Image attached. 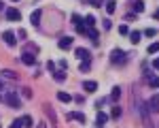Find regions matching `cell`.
I'll return each mask as SVG.
<instances>
[{"mask_svg":"<svg viewBox=\"0 0 159 128\" xmlns=\"http://www.w3.org/2000/svg\"><path fill=\"white\" fill-rule=\"evenodd\" d=\"M159 51V43H151L148 45V53H157Z\"/></svg>","mask_w":159,"mask_h":128,"instance_id":"obj_28","label":"cell"},{"mask_svg":"<svg viewBox=\"0 0 159 128\" xmlns=\"http://www.w3.org/2000/svg\"><path fill=\"white\" fill-rule=\"evenodd\" d=\"M153 68H157V71H159V58H157V60H153Z\"/></svg>","mask_w":159,"mask_h":128,"instance_id":"obj_34","label":"cell"},{"mask_svg":"<svg viewBox=\"0 0 159 128\" xmlns=\"http://www.w3.org/2000/svg\"><path fill=\"white\" fill-rule=\"evenodd\" d=\"M85 34L91 38V41H93V45H98V30H96V28H87Z\"/></svg>","mask_w":159,"mask_h":128,"instance_id":"obj_11","label":"cell"},{"mask_svg":"<svg viewBox=\"0 0 159 128\" xmlns=\"http://www.w3.org/2000/svg\"><path fill=\"white\" fill-rule=\"evenodd\" d=\"M21 122H24L25 128H32V126H34V122H32V117H30V115H24V117H21Z\"/></svg>","mask_w":159,"mask_h":128,"instance_id":"obj_20","label":"cell"},{"mask_svg":"<svg viewBox=\"0 0 159 128\" xmlns=\"http://www.w3.org/2000/svg\"><path fill=\"white\" fill-rule=\"evenodd\" d=\"M13 2H19V0H13Z\"/></svg>","mask_w":159,"mask_h":128,"instance_id":"obj_39","label":"cell"},{"mask_svg":"<svg viewBox=\"0 0 159 128\" xmlns=\"http://www.w3.org/2000/svg\"><path fill=\"white\" fill-rule=\"evenodd\" d=\"M76 58H81L83 62H85V60H89V49H85V47H79V49H76Z\"/></svg>","mask_w":159,"mask_h":128,"instance_id":"obj_10","label":"cell"},{"mask_svg":"<svg viewBox=\"0 0 159 128\" xmlns=\"http://www.w3.org/2000/svg\"><path fill=\"white\" fill-rule=\"evenodd\" d=\"M21 126H24V122H21V117H19V120H13L11 128H21Z\"/></svg>","mask_w":159,"mask_h":128,"instance_id":"obj_29","label":"cell"},{"mask_svg":"<svg viewBox=\"0 0 159 128\" xmlns=\"http://www.w3.org/2000/svg\"><path fill=\"white\" fill-rule=\"evenodd\" d=\"M0 75H2V77H7V79H17V73H13V71H9V68L0 71Z\"/></svg>","mask_w":159,"mask_h":128,"instance_id":"obj_17","label":"cell"},{"mask_svg":"<svg viewBox=\"0 0 159 128\" xmlns=\"http://www.w3.org/2000/svg\"><path fill=\"white\" fill-rule=\"evenodd\" d=\"M53 79H55L57 83H61V81H66V73H64V71H57V73L53 75Z\"/></svg>","mask_w":159,"mask_h":128,"instance_id":"obj_19","label":"cell"},{"mask_svg":"<svg viewBox=\"0 0 159 128\" xmlns=\"http://www.w3.org/2000/svg\"><path fill=\"white\" fill-rule=\"evenodd\" d=\"M7 19L9 22H19L21 19V13L17 11V9H7Z\"/></svg>","mask_w":159,"mask_h":128,"instance_id":"obj_5","label":"cell"},{"mask_svg":"<svg viewBox=\"0 0 159 128\" xmlns=\"http://www.w3.org/2000/svg\"><path fill=\"white\" fill-rule=\"evenodd\" d=\"M119 34H129V30H127V26H119Z\"/></svg>","mask_w":159,"mask_h":128,"instance_id":"obj_30","label":"cell"},{"mask_svg":"<svg viewBox=\"0 0 159 128\" xmlns=\"http://www.w3.org/2000/svg\"><path fill=\"white\" fill-rule=\"evenodd\" d=\"M79 68H81V73H87V71L91 68V64H89V60H85V62H81V66H79Z\"/></svg>","mask_w":159,"mask_h":128,"instance_id":"obj_26","label":"cell"},{"mask_svg":"<svg viewBox=\"0 0 159 128\" xmlns=\"http://www.w3.org/2000/svg\"><path fill=\"white\" fill-rule=\"evenodd\" d=\"M85 24H87V28H93V24H96V17H93V15H87V17H85Z\"/></svg>","mask_w":159,"mask_h":128,"instance_id":"obj_23","label":"cell"},{"mask_svg":"<svg viewBox=\"0 0 159 128\" xmlns=\"http://www.w3.org/2000/svg\"><path fill=\"white\" fill-rule=\"evenodd\" d=\"M57 101H61V102H70V101H74L72 96L68 94V92H57Z\"/></svg>","mask_w":159,"mask_h":128,"instance_id":"obj_14","label":"cell"},{"mask_svg":"<svg viewBox=\"0 0 159 128\" xmlns=\"http://www.w3.org/2000/svg\"><path fill=\"white\" fill-rule=\"evenodd\" d=\"M121 113H123V109H121V107H117V105L110 109V117H115V120H117V117H121Z\"/></svg>","mask_w":159,"mask_h":128,"instance_id":"obj_16","label":"cell"},{"mask_svg":"<svg viewBox=\"0 0 159 128\" xmlns=\"http://www.w3.org/2000/svg\"><path fill=\"white\" fill-rule=\"evenodd\" d=\"M125 60V51L123 49H112L110 51V62L112 64H119V62H123Z\"/></svg>","mask_w":159,"mask_h":128,"instance_id":"obj_2","label":"cell"},{"mask_svg":"<svg viewBox=\"0 0 159 128\" xmlns=\"http://www.w3.org/2000/svg\"><path fill=\"white\" fill-rule=\"evenodd\" d=\"M21 62H24L25 66H32V64L36 62V60H34V53H30V51H24V53H21Z\"/></svg>","mask_w":159,"mask_h":128,"instance_id":"obj_6","label":"cell"},{"mask_svg":"<svg viewBox=\"0 0 159 128\" xmlns=\"http://www.w3.org/2000/svg\"><path fill=\"white\" fill-rule=\"evenodd\" d=\"M155 34H157V30H155V28H147V30H144V37H148V38H153Z\"/></svg>","mask_w":159,"mask_h":128,"instance_id":"obj_27","label":"cell"},{"mask_svg":"<svg viewBox=\"0 0 159 128\" xmlns=\"http://www.w3.org/2000/svg\"><path fill=\"white\" fill-rule=\"evenodd\" d=\"M89 2H91L93 7H102V0H89Z\"/></svg>","mask_w":159,"mask_h":128,"instance_id":"obj_33","label":"cell"},{"mask_svg":"<svg viewBox=\"0 0 159 128\" xmlns=\"http://www.w3.org/2000/svg\"><path fill=\"white\" fill-rule=\"evenodd\" d=\"M2 101L7 102L9 107H13V109H19V107H21V101H19V96H17L15 92H9V94H4V96H2Z\"/></svg>","mask_w":159,"mask_h":128,"instance_id":"obj_1","label":"cell"},{"mask_svg":"<svg viewBox=\"0 0 159 128\" xmlns=\"http://www.w3.org/2000/svg\"><path fill=\"white\" fill-rule=\"evenodd\" d=\"M2 41H4L7 45H15V34H13L11 30H7V32L2 34Z\"/></svg>","mask_w":159,"mask_h":128,"instance_id":"obj_9","label":"cell"},{"mask_svg":"<svg viewBox=\"0 0 159 128\" xmlns=\"http://www.w3.org/2000/svg\"><path fill=\"white\" fill-rule=\"evenodd\" d=\"M134 11H136V13H142V11H144V2H142V0H136Z\"/></svg>","mask_w":159,"mask_h":128,"instance_id":"obj_22","label":"cell"},{"mask_svg":"<svg viewBox=\"0 0 159 128\" xmlns=\"http://www.w3.org/2000/svg\"><path fill=\"white\" fill-rule=\"evenodd\" d=\"M148 109H151L153 113H157V111H159V94H155V96L151 98V102H148Z\"/></svg>","mask_w":159,"mask_h":128,"instance_id":"obj_8","label":"cell"},{"mask_svg":"<svg viewBox=\"0 0 159 128\" xmlns=\"http://www.w3.org/2000/svg\"><path fill=\"white\" fill-rule=\"evenodd\" d=\"M106 120H108V115L100 111V113H98V117H96V124H98V128H102V126H104V124H106Z\"/></svg>","mask_w":159,"mask_h":128,"instance_id":"obj_12","label":"cell"},{"mask_svg":"<svg viewBox=\"0 0 159 128\" xmlns=\"http://www.w3.org/2000/svg\"><path fill=\"white\" fill-rule=\"evenodd\" d=\"M36 128H47V124H45V122H40V124H38Z\"/></svg>","mask_w":159,"mask_h":128,"instance_id":"obj_35","label":"cell"},{"mask_svg":"<svg viewBox=\"0 0 159 128\" xmlns=\"http://www.w3.org/2000/svg\"><path fill=\"white\" fill-rule=\"evenodd\" d=\"M45 111H47V115H49V117H51V122H55V111L51 109L49 105H45Z\"/></svg>","mask_w":159,"mask_h":128,"instance_id":"obj_25","label":"cell"},{"mask_svg":"<svg viewBox=\"0 0 159 128\" xmlns=\"http://www.w3.org/2000/svg\"><path fill=\"white\" fill-rule=\"evenodd\" d=\"M106 11H108V13L117 11V2H115V0H108V2H106Z\"/></svg>","mask_w":159,"mask_h":128,"instance_id":"obj_21","label":"cell"},{"mask_svg":"<svg viewBox=\"0 0 159 128\" xmlns=\"http://www.w3.org/2000/svg\"><path fill=\"white\" fill-rule=\"evenodd\" d=\"M119 96H121V88H119V86H115V88H112V92H110V101L117 102V101H119Z\"/></svg>","mask_w":159,"mask_h":128,"instance_id":"obj_13","label":"cell"},{"mask_svg":"<svg viewBox=\"0 0 159 128\" xmlns=\"http://www.w3.org/2000/svg\"><path fill=\"white\" fill-rule=\"evenodd\" d=\"M148 86H151V88H159V77H151V79H148Z\"/></svg>","mask_w":159,"mask_h":128,"instance_id":"obj_24","label":"cell"},{"mask_svg":"<svg viewBox=\"0 0 159 128\" xmlns=\"http://www.w3.org/2000/svg\"><path fill=\"white\" fill-rule=\"evenodd\" d=\"M0 90H2V81H0Z\"/></svg>","mask_w":159,"mask_h":128,"instance_id":"obj_38","label":"cell"},{"mask_svg":"<svg viewBox=\"0 0 159 128\" xmlns=\"http://www.w3.org/2000/svg\"><path fill=\"white\" fill-rule=\"evenodd\" d=\"M140 38H142V34H140L138 30H134V32H129V41H132V43H138Z\"/></svg>","mask_w":159,"mask_h":128,"instance_id":"obj_18","label":"cell"},{"mask_svg":"<svg viewBox=\"0 0 159 128\" xmlns=\"http://www.w3.org/2000/svg\"><path fill=\"white\" fill-rule=\"evenodd\" d=\"M66 120H68V122L76 120V122L85 124V122H87V115H85V113H81V111H72V113H66Z\"/></svg>","mask_w":159,"mask_h":128,"instance_id":"obj_3","label":"cell"},{"mask_svg":"<svg viewBox=\"0 0 159 128\" xmlns=\"http://www.w3.org/2000/svg\"><path fill=\"white\" fill-rule=\"evenodd\" d=\"M24 96H25V98H32V92H30V88H24Z\"/></svg>","mask_w":159,"mask_h":128,"instance_id":"obj_31","label":"cell"},{"mask_svg":"<svg viewBox=\"0 0 159 128\" xmlns=\"http://www.w3.org/2000/svg\"><path fill=\"white\" fill-rule=\"evenodd\" d=\"M60 68H61V71H66V68H68V62H66V60H61V62H60Z\"/></svg>","mask_w":159,"mask_h":128,"instance_id":"obj_32","label":"cell"},{"mask_svg":"<svg viewBox=\"0 0 159 128\" xmlns=\"http://www.w3.org/2000/svg\"><path fill=\"white\" fill-rule=\"evenodd\" d=\"M40 15H43V11H40V9H34V11H32V15H30L32 26H40Z\"/></svg>","mask_w":159,"mask_h":128,"instance_id":"obj_7","label":"cell"},{"mask_svg":"<svg viewBox=\"0 0 159 128\" xmlns=\"http://www.w3.org/2000/svg\"><path fill=\"white\" fill-rule=\"evenodd\" d=\"M83 88H85V92H96V90H98V83H96V81H85Z\"/></svg>","mask_w":159,"mask_h":128,"instance_id":"obj_15","label":"cell"},{"mask_svg":"<svg viewBox=\"0 0 159 128\" xmlns=\"http://www.w3.org/2000/svg\"><path fill=\"white\" fill-rule=\"evenodd\" d=\"M2 9H4V2H2V0H0V11H2Z\"/></svg>","mask_w":159,"mask_h":128,"instance_id":"obj_37","label":"cell"},{"mask_svg":"<svg viewBox=\"0 0 159 128\" xmlns=\"http://www.w3.org/2000/svg\"><path fill=\"white\" fill-rule=\"evenodd\" d=\"M153 17H155V19H159V11H155V13H153Z\"/></svg>","mask_w":159,"mask_h":128,"instance_id":"obj_36","label":"cell"},{"mask_svg":"<svg viewBox=\"0 0 159 128\" xmlns=\"http://www.w3.org/2000/svg\"><path fill=\"white\" fill-rule=\"evenodd\" d=\"M72 43H74V38L72 37H61L60 38V43H57V47H60V49H70V47H72Z\"/></svg>","mask_w":159,"mask_h":128,"instance_id":"obj_4","label":"cell"}]
</instances>
